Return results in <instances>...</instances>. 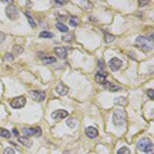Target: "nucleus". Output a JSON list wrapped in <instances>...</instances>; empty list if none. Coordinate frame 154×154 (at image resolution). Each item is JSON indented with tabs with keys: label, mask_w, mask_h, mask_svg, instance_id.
<instances>
[{
	"label": "nucleus",
	"mask_w": 154,
	"mask_h": 154,
	"mask_svg": "<svg viewBox=\"0 0 154 154\" xmlns=\"http://www.w3.org/2000/svg\"><path fill=\"white\" fill-rule=\"evenodd\" d=\"M107 76H108V73L106 71H99V72L96 74V81L98 83H101V84H104L106 82V79H107Z\"/></svg>",
	"instance_id": "obj_10"
},
{
	"label": "nucleus",
	"mask_w": 154,
	"mask_h": 154,
	"mask_svg": "<svg viewBox=\"0 0 154 154\" xmlns=\"http://www.w3.org/2000/svg\"><path fill=\"white\" fill-rule=\"evenodd\" d=\"M117 154H131V150H129L127 147H121V148L117 151Z\"/></svg>",
	"instance_id": "obj_22"
},
{
	"label": "nucleus",
	"mask_w": 154,
	"mask_h": 154,
	"mask_svg": "<svg viewBox=\"0 0 154 154\" xmlns=\"http://www.w3.org/2000/svg\"><path fill=\"white\" fill-rule=\"evenodd\" d=\"M56 90L60 96H66L69 93V87L67 85H65L64 83H59L56 87Z\"/></svg>",
	"instance_id": "obj_11"
},
{
	"label": "nucleus",
	"mask_w": 154,
	"mask_h": 154,
	"mask_svg": "<svg viewBox=\"0 0 154 154\" xmlns=\"http://www.w3.org/2000/svg\"><path fill=\"white\" fill-rule=\"evenodd\" d=\"M115 104H118V105H121V106H125L127 101H125V99L123 97H120L115 99Z\"/></svg>",
	"instance_id": "obj_23"
},
{
	"label": "nucleus",
	"mask_w": 154,
	"mask_h": 154,
	"mask_svg": "<svg viewBox=\"0 0 154 154\" xmlns=\"http://www.w3.org/2000/svg\"><path fill=\"white\" fill-rule=\"evenodd\" d=\"M22 132H23L24 134H25L26 136H35V137H39L41 135V129L40 127H33V129H26V127H24L23 129H22Z\"/></svg>",
	"instance_id": "obj_8"
},
{
	"label": "nucleus",
	"mask_w": 154,
	"mask_h": 154,
	"mask_svg": "<svg viewBox=\"0 0 154 154\" xmlns=\"http://www.w3.org/2000/svg\"><path fill=\"white\" fill-rule=\"evenodd\" d=\"M26 104V99L24 97H18L14 98L12 102H10V106L14 109H20V108H23Z\"/></svg>",
	"instance_id": "obj_5"
},
{
	"label": "nucleus",
	"mask_w": 154,
	"mask_h": 154,
	"mask_svg": "<svg viewBox=\"0 0 154 154\" xmlns=\"http://www.w3.org/2000/svg\"><path fill=\"white\" fill-rule=\"evenodd\" d=\"M0 137H2V138H9L10 132L5 129H0Z\"/></svg>",
	"instance_id": "obj_21"
},
{
	"label": "nucleus",
	"mask_w": 154,
	"mask_h": 154,
	"mask_svg": "<svg viewBox=\"0 0 154 154\" xmlns=\"http://www.w3.org/2000/svg\"><path fill=\"white\" fill-rule=\"evenodd\" d=\"M68 116V111L66 110H56L51 113V118L55 120H62V119L66 118Z\"/></svg>",
	"instance_id": "obj_7"
},
{
	"label": "nucleus",
	"mask_w": 154,
	"mask_h": 154,
	"mask_svg": "<svg viewBox=\"0 0 154 154\" xmlns=\"http://www.w3.org/2000/svg\"><path fill=\"white\" fill-rule=\"evenodd\" d=\"M12 49H14V53L16 54V55H21V54H23V51H24V49L22 48L21 46H19V45H14Z\"/></svg>",
	"instance_id": "obj_26"
},
{
	"label": "nucleus",
	"mask_w": 154,
	"mask_h": 154,
	"mask_svg": "<svg viewBox=\"0 0 154 154\" xmlns=\"http://www.w3.org/2000/svg\"><path fill=\"white\" fill-rule=\"evenodd\" d=\"M41 61L43 62V64H51V63L56 62V58L54 57H43L41 59Z\"/></svg>",
	"instance_id": "obj_17"
},
{
	"label": "nucleus",
	"mask_w": 154,
	"mask_h": 154,
	"mask_svg": "<svg viewBox=\"0 0 154 154\" xmlns=\"http://www.w3.org/2000/svg\"><path fill=\"white\" fill-rule=\"evenodd\" d=\"M56 4H60V5H62V4H65V3H66V1H59V0H56Z\"/></svg>",
	"instance_id": "obj_32"
},
{
	"label": "nucleus",
	"mask_w": 154,
	"mask_h": 154,
	"mask_svg": "<svg viewBox=\"0 0 154 154\" xmlns=\"http://www.w3.org/2000/svg\"><path fill=\"white\" fill-rule=\"evenodd\" d=\"M151 145H153V143L151 142V140H149V139H147V138H143L138 142L137 147H138L139 150L144 151L145 152V150H146L149 146H151Z\"/></svg>",
	"instance_id": "obj_6"
},
{
	"label": "nucleus",
	"mask_w": 154,
	"mask_h": 154,
	"mask_svg": "<svg viewBox=\"0 0 154 154\" xmlns=\"http://www.w3.org/2000/svg\"><path fill=\"white\" fill-rule=\"evenodd\" d=\"M25 14H26V17L28 18V21H29L30 26H31L32 28H35L36 27V23H35V21L33 20V17L31 16V12H26Z\"/></svg>",
	"instance_id": "obj_16"
},
{
	"label": "nucleus",
	"mask_w": 154,
	"mask_h": 154,
	"mask_svg": "<svg viewBox=\"0 0 154 154\" xmlns=\"http://www.w3.org/2000/svg\"><path fill=\"white\" fill-rule=\"evenodd\" d=\"M98 65H99V67H100V68H101V69H103V68H104V62H103V61L100 60L99 62H98Z\"/></svg>",
	"instance_id": "obj_31"
},
{
	"label": "nucleus",
	"mask_w": 154,
	"mask_h": 154,
	"mask_svg": "<svg viewBox=\"0 0 154 154\" xmlns=\"http://www.w3.org/2000/svg\"><path fill=\"white\" fill-rule=\"evenodd\" d=\"M19 142L25 147H31L32 145V141L28 139L27 137H19Z\"/></svg>",
	"instance_id": "obj_15"
},
{
	"label": "nucleus",
	"mask_w": 154,
	"mask_h": 154,
	"mask_svg": "<svg viewBox=\"0 0 154 154\" xmlns=\"http://www.w3.org/2000/svg\"><path fill=\"white\" fill-rule=\"evenodd\" d=\"M114 39H115V37H114L113 35H111V34H109V33H105V41L107 43L112 42Z\"/></svg>",
	"instance_id": "obj_25"
},
{
	"label": "nucleus",
	"mask_w": 154,
	"mask_h": 154,
	"mask_svg": "<svg viewBox=\"0 0 154 154\" xmlns=\"http://www.w3.org/2000/svg\"><path fill=\"white\" fill-rule=\"evenodd\" d=\"M39 37L41 38H53L54 37V34L51 32H48V31H43L39 34Z\"/></svg>",
	"instance_id": "obj_19"
},
{
	"label": "nucleus",
	"mask_w": 154,
	"mask_h": 154,
	"mask_svg": "<svg viewBox=\"0 0 154 154\" xmlns=\"http://www.w3.org/2000/svg\"><path fill=\"white\" fill-rule=\"evenodd\" d=\"M148 96L150 97L151 100H153V98H154V96H153V90H148Z\"/></svg>",
	"instance_id": "obj_30"
},
{
	"label": "nucleus",
	"mask_w": 154,
	"mask_h": 154,
	"mask_svg": "<svg viewBox=\"0 0 154 154\" xmlns=\"http://www.w3.org/2000/svg\"><path fill=\"white\" fill-rule=\"evenodd\" d=\"M145 152L146 154H153L154 153V149H153V145H151V146H149L148 148L145 150Z\"/></svg>",
	"instance_id": "obj_29"
},
{
	"label": "nucleus",
	"mask_w": 154,
	"mask_h": 154,
	"mask_svg": "<svg viewBox=\"0 0 154 154\" xmlns=\"http://www.w3.org/2000/svg\"><path fill=\"white\" fill-rule=\"evenodd\" d=\"M14 136H18V131L16 129H14Z\"/></svg>",
	"instance_id": "obj_34"
},
{
	"label": "nucleus",
	"mask_w": 154,
	"mask_h": 154,
	"mask_svg": "<svg viewBox=\"0 0 154 154\" xmlns=\"http://www.w3.org/2000/svg\"><path fill=\"white\" fill-rule=\"evenodd\" d=\"M136 44L145 51H150L152 49V40L145 36H139L136 39Z\"/></svg>",
	"instance_id": "obj_1"
},
{
	"label": "nucleus",
	"mask_w": 154,
	"mask_h": 154,
	"mask_svg": "<svg viewBox=\"0 0 154 154\" xmlns=\"http://www.w3.org/2000/svg\"><path fill=\"white\" fill-rule=\"evenodd\" d=\"M4 59H5L7 62H12V61H14V56L10 55L9 53H7V54H5V56H4Z\"/></svg>",
	"instance_id": "obj_27"
},
{
	"label": "nucleus",
	"mask_w": 154,
	"mask_h": 154,
	"mask_svg": "<svg viewBox=\"0 0 154 154\" xmlns=\"http://www.w3.org/2000/svg\"><path fill=\"white\" fill-rule=\"evenodd\" d=\"M147 3H148V1L146 0L145 2H140V5H145V4H147Z\"/></svg>",
	"instance_id": "obj_33"
},
{
	"label": "nucleus",
	"mask_w": 154,
	"mask_h": 154,
	"mask_svg": "<svg viewBox=\"0 0 154 154\" xmlns=\"http://www.w3.org/2000/svg\"><path fill=\"white\" fill-rule=\"evenodd\" d=\"M104 85H105V87L107 88V90H109V92H111V93H115V92H117V90H121L120 86L114 84L113 82L106 81L105 83H104Z\"/></svg>",
	"instance_id": "obj_13"
},
{
	"label": "nucleus",
	"mask_w": 154,
	"mask_h": 154,
	"mask_svg": "<svg viewBox=\"0 0 154 154\" xmlns=\"http://www.w3.org/2000/svg\"><path fill=\"white\" fill-rule=\"evenodd\" d=\"M78 23H79V21H78V19L75 18V17H72V18L69 20V24H70V26H73V27H76Z\"/></svg>",
	"instance_id": "obj_24"
},
{
	"label": "nucleus",
	"mask_w": 154,
	"mask_h": 154,
	"mask_svg": "<svg viewBox=\"0 0 154 154\" xmlns=\"http://www.w3.org/2000/svg\"><path fill=\"white\" fill-rule=\"evenodd\" d=\"M85 135L90 139H95V138H97L98 135H99V132H98V129L96 127H86V129H85Z\"/></svg>",
	"instance_id": "obj_12"
},
{
	"label": "nucleus",
	"mask_w": 154,
	"mask_h": 154,
	"mask_svg": "<svg viewBox=\"0 0 154 154\" xmlns=\"http://www.w3.org/2000/svg\"><path fill=\"white\" fill-rule=\"evenodd\" d=\"M121 66H122V61L119 60V59L113 58V59H111V60L109 61V67H110V69H111L112 71H114V72H115V71H117V70H119Z\"/></svg>",
	"instance_id": "obj_9"
},
{
	"label": "nucleus",
	"mask_w": 154,
	"mask_h": 154,
	"mask_svg": "<svg viewBox=\"0 0 154 154\" xmlns=\"http://www.w3.org/2000/svg\"><path fill=\"white\" fill-rule=\"evenodd\" d=\"M55 53L60 59H66V57H67V51L65 47L57 46L55 48Z\"/></svg>",
	"instance_id": "obj_14"
},
{
	"label": "nucleus",
	"mask_w": 154,
	"mask_h": 154,
	"mask_svg": "<svg viewBox=\"0 0 154 154\" xmlns=\"http://www.w3.org/2000/svg\"><path fill=\"white\" fill-rule=\"evenodd\" d=\"M5 12H6V16H7L10 20H17L19 18V9L16 7V5H14V4L8 5L5 9Z\"/></svg>",
	"instance_id": "obj_3"
},
{
	"label": "nucleus",
	"mask_w": 154,
	"mask_h": 154,
	"mask_svg": "<svg viewBox=\"0 0 154 154\" xmlns=\"http://www.w3.org/2000/svg\"><path fill=\"white\" fill-rule=\"evenodd\" d=\"M127 120V113L124 110H117L113 114V122L115 125H124Z\"/></svg>",
	"instance_id": "obj_2"
},
{
	"label": "nucleus",
	"mask_w": 154,
	"mask_h": 154,
	"mask_svg": "<svg viewBox=\"0 0 154 154\" xmlns=\"http://www.w3.org/2000/svg\"><path fill=\"white\" fill-rule=\"evenodd\" d=\"M30 96L35 101L42 102L46 98V94H45V92H41V90H30Z\"/></svg>",
	"instance_id": "obj_4"
},
{
	"label": "nucleus",
	"mask_w": 154,
	"mask_h": 154,
	"mask_svg": "<svg viewBox=\"0 0 154 154\" xmlns=\"http://www.w3.org/2000/svg\"><path fill=\"white\" fill-rule=\"evenodd\" d=\"M66 124L68 125L69 127H71V129H74V127H76V124H77V121H76V119L69 118L68 120H67Z\"/></svg>",
	"instance_id": "obj_20"
},
{
	"label": "nucleus",
	"mask_w": 154,
	"mask_h": 154,
	"mask_svg": "<svg viewBox=\"0 0 154 154\" xmlns=\"http://www.w3.org/2000/svg\"><path fill=\"white\" fill-rule=\"evenodd\" d=\"M57 29L59 30V31H61V32H68V27H67L66 25H64L63 23H57Z\"/></svg>",
	"instance_id": "obj_18"
},
{
	"label": "nucleus",
	"mask_w": 154,
	"mask_h": 154,
	"mask_svg": "<svg viewBox=\"0 0 154 154\" xmlns=\"http://www.w3.org/2000/svg\"><path fill=\"white\" fill-rule=\"evenodd\" d=\"M3 154H16V152H14V150L12 148H5Z\"/></svg>",
	"instance_id": "obj_28"
},
{
	"label": "nucleus",
	"mask_w": 154,
	"mask_h": 154,
	"mask_svg": "<svg viewBox=\"0 0 154 154\" xmlns=\"http://www.w3.org/2000/svg\"><path fill=\"white\" fill-rule=\"evenodd\" d=\"M3 39H4V36L2 35L1 33H0V41H1V40H3Z\"/></svg>",
	"instance_id": "obj_35"
}]
</instances>
